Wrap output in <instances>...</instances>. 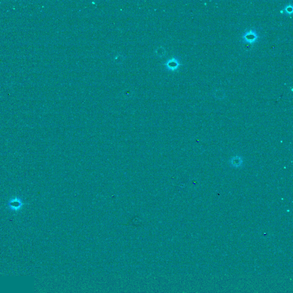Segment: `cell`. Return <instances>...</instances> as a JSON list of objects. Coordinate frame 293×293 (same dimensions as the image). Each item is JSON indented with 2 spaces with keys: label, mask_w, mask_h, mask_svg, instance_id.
<instances>
[{
  "label": "cell",
  "mask_w": 293,
  "mask_h": 293,
  "mask_svg": "<svg viewBox=\"0 0 293 293\" xmlns=\"http://www.w3.org/2000/svg\"><path fill=\"white\" fill-rule=\"evenodd\" d=\"M25 205L20 197L16 196L10 199L6 203L7 207L12 212H17L19 211L23 206Z\"/></svg>",
  "instance_id": "obj_1"
}]
</instances>
